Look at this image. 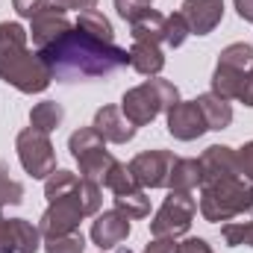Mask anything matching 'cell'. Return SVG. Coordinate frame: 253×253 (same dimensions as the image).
I'll return each instance as SVG.
<instances>
[{
  "label": "cell",
  "mask_w": 253,
  "mask_h": 253,
  "mask_svg": "<svg viewBox=\"0 0 253 253\" xmlns=\"http://www.w3.org/2000/svg\"><path fill=\"white\" fill-rule=\"evenodd\" d=\"M129 68H135L144 77H156L165 68V53L153 42H132L129 47Z\"/></svg>",
  "instance_id": "15"
},
{
  "label": "cell",
  "mask_w": 253,
  "mask_h": 253,
  "mask_svg": "<svg viewBox=\"0 0 253 253\" xmlns=\"http://www.w3.org/2000/svg\"><path fill=\"white\" fill-rule=\"evenodd\" d=\"M239 168L248 180H253V141H245L239 147Z\"/></svg>",
  "instance_id": "34"
},
{
  "label": "cell",
  "mask_w": 253,
  "mask_h": 253,
  "mask_svg": "<svg viewBox=\"0 0 253 253\" xmlns=\"http://www.w3.org/2000/svg\"><path fill=\"white\" fill-rule=\"evenodd\" d=\"M129 36H132V42H153V44H159V42H165V15H159L156 9H147L144 15H138L132 24H129Z\"/></svg>",
  "instance_id": "19"
},
{
  "label": "cell",
  "mask_w": 253,
  "mask_h": 253,
  "mask_svg": "<svg viewBox=\"0 0 253 253\" xmlns=\"http://www.w3.org/2000/svg\"><path fill=\"white\" fill-rule=\"evenodd\" d=\"M71 27H74V24L68 21L65 9L62 6H56V3L44 6L39 15L30 18V36H33V42H36L39 50H44L47 44H53L56 39H62Z\"/></svg>",
  "instance_id": "8"
},
{
  "label": "cell",
  "mask_w": 253,
  "mask_h": 253,
  "mask_svg": "<svg viewBox=\"0 0 253 253\" xmlns=\"http://www.w3.org/2000/svg\"><path fill=\"white\" fill-rule=\"evenodd\" d=\"M12 6H15V12H18L21 18H33V15H39L44 6H50V0H12Z\"/></svg>",
  "instance_id": "32"
},
{
  "label": "cell",
  "mask_w": 253,
  "mask_h": 253,
  "mask_svg": "<svg viewBox=\"0 0 253 253\" xmlns=\"http://www.w3.org/2000/svg\"><path fill=\"white\" fill-rule=\"evenodd\" d=\"M74 159H77V165H80V177H85V180H91V183H97V186H103L106 174H109L112 165L118 162V159L106 150V144L91 147V150H85V153H80V156H74Z\"/></svg>",
  "instance_id": "14"
},
{
  "label": "cell",
  "mask_w": 253,
  "mask_h": 253,
  "mask_svg": "<svg viewBox=\"0 0 253 253\" xmlns=\"http://www.w3.org/2000/svg\"><path fill=\"white\" fill-rule=\"evenodd\" d=\"M97 0H56V6H62L65 12L68 9H77V12H85V9H94Z\"/></svg>",
  "instance_id": "38"
},
{
  "label": "cell",
  "mask_w": 253,
  "mask_h": 253,
  "mask_svg": "<svg viewBox=\"0 0 253 253\" xmlns=\"http://www.w3.org/2000/svg\"><path fill=\"white\" fill-rule=\"evenodd\" d=\"M197 106H200L203 121H206L209 129H227V126L233 124V106H230V100L206 91V94L197 97Z\"/></svg>",
  "instance_id": "17"
},
{
  "label": "cell",
  "mask_w": 253,
  "mask_h": 253,
  "mask_svg": "<svg viewBox=\"0 0 253 253\" xmlns=\"http://www.w3.org/2000/svg\"><path fill=\"white\" fill-rule=\"evenodd\" d=\"M239 100H242L245 106H251V109H253V65L248 68V74H245V85H242Z\"/></svg>",
  "instance_id": "37"
},
{
  "label": "cell",
  "mask_w": 253,
  "mask_h": 253,
  "mask_svg": "<svg viewBox=\"0 0 253 253\" xmlns=\"http://www.w3.org/2000/svg\"><path fill=\"white\" fill-rule=\"evenodd\" d=\"M115 209L124 212L126 218H147L150 215V197L144 194V189L115 194Z\"/></svg>",
  "instance_id": "23"
},
{
  "label": "cell",
  "mask_w": 253,
  "mask_h": 253,
  "mask_svg": "<svg viewBox=\"0 0 253 253\" xmlns=\"http://www.w3.org/2000/svg\"><path fill=\"white\" fill-rule=\"evenodd\" d=\"M39 53L47 62L53 80H59V83L109 77V74H115V71L129 65V50L118 47L115 42L91 39L77 24L65 33L62 39H56L53 44H47Z\"/></svg>",
  "instance_id": "1"
},
{
  "label": "cell",
  "mask_w": 253,
  "mask_h": 253,
  "mask_svg": "<svg viewBox=\"0 0 253 253\" xmlns=\"http://www.w3.org/2000/svg\"><path fill=\"white\" fill-rule=\"evenodd\" d=\"M103 186H106V189L112 191V194H126V191L141 189V186L135 183V177L129 174V168H126L124 162H115V165H112V171L106 174Z\"/></svg>",
  "instance_id": "25"
},
{
  "label": "cell",
  "mask_w": 253,
  "mask_h": 253,
  "mask_svg": "<svg viewBox=\"0 0 253 253\" xmlns=\"http://www.w3.org/2000/svg\"><path fill=\"white\" fill-rule=\"evenodd\" d=\"M85 251V239L83 233H68V236H50L44 239V253H83Z\"/></svg>",
  "instance_id": "28"
},
{
  "label": "cell",
  "mask_w": 253,
  "mask_h": 253,
  "mask_svg": "<svg viewBox=\"0 0 253 253\" xmlns=\"http://www.w3.org/2000/svg\"><path fill=\"white\" fill-rule=\"evenodd\" d=\"M118 253H132L129 248H124V245H118Z\"/></svg>",
  "instance_id": "40"
},
{
  "label": "cell",
  "mask_w": 253,
  "mask_h": 253,
  "mask_svg": "<svg viewBox=\"0 0 253 253\" xmlns=\"http://www.w3.org/2000/svg\"><path fill=\"white\" fill-rule=\"evenodd\" d=\"M91 126L100 132L103 141H112V144H126V141H132V135H135V129H138V126H132L126 121V115L121 112V106H100V109L94 112V124Z\"/></svg>",
  "instance_id": "12"
},
{
  "label": "cell",
  "mask_w": 253,
  "mask_h": 253,
  "mask_svg": "<svg viewBox=\"0 0 253 253\" xmlns=\"http://www.w3.org/2000/svg\"><path fill=\"white\" fill-rule=\"evenodd\" d=\"M62 121H65V109H62V103H56V100H42V103H36L30 109V126L33 129H42L47 135L53 129H59Z\"/></svg>",
  "instance_id": "20"
},
{
  "label": "cell",
  "mask_w": 253,
  "mask_h": 253,
  "mask_svg": "<svg viewBox=\"0 0 253 253\" xmlns=\"http://www.w3.org/2000/svg\"><path fill=\"white\" fill-rule=\"evenodd\" d=\"M0 253H18L15 251L12 224H9V218H3V215H0Z\"/></svg>",
  "instance_id": "33"
},
{
  "label": "cell",
  "mask_w": 253,
  "mask_h": 253,
  "mask_svg": "<svg viewBox=\"0 0 253 253\" xmlns=\"http://www.w3.org/2000/svg\"><path fill=\"white\" fill-rule=\"evenodd\" d=\"M21 200H24V186L15 177H9V165L0 162V209L3 206H18Z\"/></svg>",
  "instance_id": "27"
},
{
  "label": "cell",
  "mask_w": 253,
  "mask_h": 253,
  "mask_svg": "<svg viewBox=\"0 0 253 253\" xmlns=\"http://www.w3.org/2000/svg\"><path fill=\"white\" fill-rule=\"evenodd\" d=\"M194 212H197V203H194L191 194L171 191L165 197V203L159 206V212L153 215V221H150V236L153 239H177V236L189 233Z\"/></svg>",
  "instance_id": "6"
},
{
  "label": "cell",
  "mask_w": 253,
  "mask_h": 253,
  "mask_svg": "<svg viewBox=\"0 0 253 253\" xmlns=\"http://www.w3.org/2000/svg\"><path fill=\"white\" fill-rule=\"evenodd\" d=\"M126 236H129V218L118 209L97 212V218L91 221V242L100 251H112V248L124 245Z\"/></svg>",
  "instance_id": "10"
},
{
  "label": "cell",
  "mask_w": 253,
  "mask_h": 253,
  "mask_svg": "<svg viewBox=\"0 0 253 253\" xmlns=\"http://www.w3.org/2000/svg\"><path fill=\"white\" fill-rule=\"evenodd\" d=\"M236 12L242 21H251L253 24V0H236Z\"/></svg>",
  "instance_id": "39"
},
{
  "label": "cell",
  "mask_w": 253,
  "mask_h": 253,
  "mask_svg": "<svg viewBox=\"0 0 253 253\" xmlns=\"http://www.w3.org/2000/svg\"><path fill=\"white\" fill-rule=\"evenodd\" d=\"M80 186V177L74 171H65V168H56L47 180H44V197L47 200H56V197H65Z\"/></svg>",
  "instance_id": "24"
},
{
  "label": "cell",
  "mask_w": 253,
  "mask_h": 253,
  "mask_svg": "<svg viewBox=\"0 0 253 253\" xmlns=\"http://www.w3.org/2000/svg\"><path fill=\"white\" fill-rule=\"evenodd\" d=\"M218 62L233 65V68H239V71H248V68L253 65V47L248 44V42H236V44H227V47L221 50Z\"/></svg>",
  "instance_id": "26"
},
{
  "label": "cell",
  "mask_w": 253,
  "mask_h": 253,
  "mask_svg": "<svg viewBox=\"0 0 253 253\" xmlns=\"http://www.w3.org/2000/svg\"><path fill=\"white\" fill-rule=\"evenodd\" d=\"M165 186L171 191H180V194H191L200 186V162L197 159H174Z\"/></svg>",
  "instance_id": "18"
},
{
  "label": "cell",
  "mask_w": 253,
  "mask_h": 253,
  "mask_svg": "<svg viewBox=\"0 0 253 253\" xmlns=\"http://www.w3.org/2000/svg\"><path fill=\"white\" fill-rule=\"evenodd\" d=\"M15 150H18V159L24 165V171L33 177V180H47L53 171H56V150H53V141L47 132L42 129H21L18 138H15Z\"/></svg>",
  "instance_id": "5"
},
{
  "label": "cell",
  "mask_w": 253,
  "mask_h": 253,
  "mask_svg": "<svg viewBox=\"0 0 253 253\" xmlns=\"http://www.w3.org/2000/svg\"><path fill=\"white\" fill-rule=\"evenodd\" d=\"M189 36H191V30H189L186 18H183L180 12L165 15V44H168V47H183Z\"/></svg>",
  "instance_id": "29"
},
{
  "label": "cell",
  "mask_w": 253,
  "mask_h": 253,
  "mask_svg": "<svg viewBox=\"0 0 253 253\" xmlns=\"http://www.w3.org/2000/svg\"><path fill=\"white\" fill-rule=\"evenodd\" d=\"M77 27H80V30H85L91 39H100V42H115V30H112L109 18H106L103 12H97V9H85V12H80Z\"/></svg>",
  "instance_id": "22"
},
{
  "label": "cell",
  "mask_w": 253,
  "mask_h": 253,
  "mask_svg": "<svg viewBox=\"0 0 253 253\" xmlns=\"http://www.w3.org/2000/svg\"><path fill=\"white\" fill-rule=\"evenodd\" d=\"M180 15L186 18L191 36H209L224 18V0H183Z\"/></svg>",
  "instance_id": "11"
},
{
  "label": "cell",
  "mask_w": 253,
  "mask_h": 253,
  "mask_svg": "<svg viewBox=\"0 0 253 253\" xmlns=\"http://www.w3.org/2000/svg\"><path fill=\"white\" fill-rule=\"evenodd\" d=\"M177 253H212V248H209L206 239L191 236V239H183V242L177 245Z\"/></svg>",
  "instance_id": "35"
},
{
  "label": "cell",
  "mask_w": 253,
  "mask_h": 253,
  "mask_svg": "<svg viewBox=\"0 0 253 253\" xmlns=\"http://www.w3.org/2000/svg\"><path fill=\"white\" fill-rule=\"evenodd\" d=\"M144 3H150V0H144Z\"/></svg>",
  "instance_id": "41"
},
{
  "label": "cell",
  "mask_w": 253,
  "mask_h": 253,
  "mask_svg": "<svg viewBox=\"0 0 253 253\" xmlns=\"http://www.w3.org/2000/svg\"><path fill=\"white\" fill-rule=\"evenodd\" d=\"M245 74L248 71H239L233 65L218 62L215 65V74H212V94H218L224 100H239L242 85H245Z\"/></svg>",
  "instance_id": "16"
},
{
  "label": "cell",
  "mask_w": 253,
  "mask_h": 253,
  "mask_svg": "<svg viewBox=\"0 0 253 253\" xmlns=\"http://www.w3.org/2000/svg\"><path fill=\"white\" fill-rule=\"evenodd\" d=\"M0 80L24 94H39L53 83V74L42 53L27 47V30L18 21L0 24Z\"/></svg>",
  "instance_id": "2"
},
{
  "label": "cell",
  "mask_w": 253,
  "mask_h": 253,
  "mask_svg": "<svg viewBox=\"0 0 253 253\" xmlns=\"http://www.w3.org/2000/svg\"><path fill=\"white\" fill-rule=\"evenodd\" d=\"M221 236H224V242H227L230 248H239V245L253 248V221H245V224L227 221V224L221 227Z\"/></svg>",
  "instance_id": "30"
},
{
  "label": "cell",
  "mask_w": 253,
  "mask_h": 253,
  "mask_svg": "<svg viewBox=\"0 0 253 253\" xmlns=\"http://www.w3.org/2000/svg\"><path fill=\"white\" fill-rule=\"evenodd\" d=\"M253 209V180L245 174L212 177L200 183V215L209 224H227Z\"/></svg>",
  "instance_id": "3"
},
{
  "label": "cell",
  "mask_w": 253,
  "mask_h": 253,
  "mask_svg": "<svg viewBox=\"0 0 253 253\" xmlns=\"http://www.w3.org/2000/svg\"><path fill=\"white\" fill-rule=\"evenodd\" d=\"M174 159L177 156L171 150H144V153L132 156V162L126 168L141 189H165Z\"/></svg>",
  "instance_id": "7"
},
{
  "label": "cell",
  "mask_w": 253,
  "mask_h": 253,
  "mask_svg": "<svg viewBox=\"0 0 253 253\" xmlns=\"http://www.w3.org/2000/svg\"><path fill=\"white\" fill-rule=\"evenodd\" d=\"M174 103H180V91L171 80L150 77L147 83L124 91L121 97V112L132 126H147L156 121L159 112H168Z\"/></svg>",
  "instance_id": "4"
},
{
  "label": "cell",
  "mask_w": 253,
  "mask_h": 253,
  "mask_svg": "<svg viewBox=\"0 0 253 253\" xmlns=\"http://www.w3.org/2000/svg\"><path fill=\"white\" fill-rule=\"evenodd\" d=\"M209 126L203 121V112L197 106V100H180L168 109V132L177 141H194L206 132Z\"/></svg>",
  "instance_id": "9"
},
{
  "label": "cell",
  "mask_w": 253,
  "mask_h": 253,
  "mask_svg": "<svg viewBox=\"0 0 253 253\" xmlns=\"http://www.w3.org/2000/svg\"><path fill=\"white\" fill-rule=\"evenodd\" d=\"M9 224H12V236H15V251L39 253V248L44 242H42V230L33 221H27V218H9Z\"/></svg>",
  "instance_id": "21"
},
{
  "label": "cell",
  "mask_w": 253,
  "mask_h": 253,
  "mask_svg": "<svg viewBox=\"0 0 253 253\" xmlns=\"http://www.w3.org/2000/svg\"><path fill=\"white\" fill-rule=\"evenodd\" d=\"M144 253H177V242L174 239H153L144 248Z\"/></svg>",
  "instance_id": "36"
},
{
  "label": "cell",
  "mask_w": 253,
  "mask_h": 253,
  "mask_svg": "<svg viewBox=\"0 0 253 253\" xmlns=\"http://www.w3.org/2000/svg\"><path fill=\"white\" fill-rule=\"evenodd\" d=\"M115 9H118V15L126 24H132L138 15H144L150 9V3H144V0H115Z\"/></svg>",
  "instance_id": "31"
},
{
  "label": "cell",
  "mask_w": 253,
  "mask_h": 253,
  "mask_svg": "<svg viewBox=\"0 0 253 253\" xmlns=\"http://www.w3.org/2000/svg\"><path fill=\"white\" fill-rule=\"evenodd\" d=\"M200 183L212 180V177H227V174H242L239 168V150L227 147V144H209L200 153Z\"/></svg>",
  "instance_id": "13"
},
{
  "label": "cell",
  "mask_w": 253,
  "mask_h": 253,
  "mask_svg": "<svg viewBox=\"0 0 253 253\" xmlns=\"http://www.w3.org/2000/svg\"><path fill=\"white\" fill-rule=\"evenodd\" d=\"M100 253H103V251H100Z\"/></svg>",
  "instance_id": "42"
}]
</instances>
